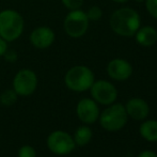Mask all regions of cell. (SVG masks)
<instances>
[{"label":"cell","mask_w":157,"mask_h":157,"mask_svg":"<svg viewBox=\"0 0 157 157\" xmlns=\"http://www.w3.org/2000/svg\"><path fill=\"white\" fill-rule=\"evenodd\" d=\"M110 27L112 31L123 37H132L141 26L140 15L132 8H121L110 16Z\"/></svg>","instance_id":"cell-1"},{"label":"cell","mask_w":157,"mask_h":157,"mask_svg":"<svg viewBox=\"0 0 157 157\" xmlns=\"http://www.w3.org/2000/svg\"><path fill=\"white\" fill-rule=\"evenodd\" d=\"M25 21L17 11L6 9L0 12V37L6 42H14L24 32Z\"/></svg>","instance_id":"cell-2"},{"label":"cell","mask_w":157,"mask_h":157,"mask_svg":"<svg viewBox=\"0 0 157 157\" xmlns=\"http://www.w3.org/2000/svg\"><path fill=\"white\" fill-rule=\"evenodd\" d=\"M95 81L94 74L90 67L86 65H75L66 72L64 83L74 92H85L90 90Z\"/></svg>","instance_id":"cell-3"},{"label":"cell","mask_w":157,"mask_h":157,"mask_svg":"<svg viewBox=\"0 0 157 157\" xmlns=\"http://www.w3.org/2000/svg\"><path fill=\"white\" fill-rule=\"evenodd\" d=\"M127 112L125 106L120 103L111 104L99 114V124L108 132H117L122 129L127 123Z\"/></svg>","instance_id":"cell-4"},{"label":"cell","mask_w":157,"mask_h":157,"mask_svg":"<svg viewBox=\"0 0 157 157\" xmlns=\"http://www.w3.org/2000/svg\"><path fill=\"white\" fill-rule=\"evenodd\" d=\"M90 21L85 11L71 10L64 18V31L70 37L79 39L82 37L88 31Z\"/></svg>","instance_id":"cell-5"},{"label":"cell","mask_w":157,"mask_h":157,"mask_svg":"<svg viewBox=\"0 0 157 157\" xmlns=\"http://www.w3.org/2000/svg\"><path fill=\"white\" fill-rule=\"evenodd\" d=\"M47 147L56 155H68L76 147L73 137L64 130H55L47 137Z\"/></svg>","instance_id":"cell-6"},{"label":"cell","mask_w":157,"mask_h":157,"mask_svg":"<svg viewBox=\"0 0 157 157\" xmlns=\"http://www.w3.org/2000/svg\"><path fill=\"white\" fill-rule=\"evenodd\" d=\"M37 88V76L30 68H21L13 79V90L18 96H29Z\"/></svg>","instance_id":"cell-7"},{"label":"cell","mask_w":157,"mask_h":157,"mask_svg":"<svg viewBox=\"0 0 157 157\" xmlns=\"http://www.w3.org/2000/svg\"><path fill=\"white\" fill-rule=\"evenodd\" d=\"M91 96L96 103L101 105H111L118 97V90L113 83L108 80H96L90 88Z\"/></svg>","instance_id":"cell-8"},{"label":"cell","mask_w":157,"mask_h":157,"mask_svg":"<svg viewBox=\"0 0 157 157\" xmlns=\"http://www.w3.org/2000/svg\"><path fill=\"white\" fill-rule=\"evenodd\" d=\"M78 119L85 124H92L98 120L99 109L93 98H82L78 101L76 107Z\"/></svg>","instance_id":"cell-9"},{"label":"cell","mask_w":157,"mask_h":157,"mask_svg":"<svg viewBox=\"0 0 157 157\" xmlns=\"http://www.w3.org/2000/svg\"><path fill=\"white\" fill-rule=\"evenodd\" d=\"M29 40L33 47L37 49H46L54 44L56 40V34L52 28L47 26H40L32 30Z\"/></svg>","instance_id":"cell-10"},{"label":"cell","mask_w":157,"mask_h":157,"mask_svg":"<svg viewBox=\"0 0 157 157\" xmlns=\"http://www.w3.org/2000/svg\"><path fill=\"white\" fill-rule=\"evenodd\" d=\"M132 66L127 60L116 58L109 61L107 65V73L111 79L116 81H125L132 75Z\"/></svg>","instance_id":"cell-11"},{"label":"cell","mask_w":157,"mask_h":157,"mask_svg":"<svg viewBox=\"0 0 157 157\" xmlns=\"http://www.w3.org/2000/svg\"><path fill=\"white\" fill-rule=\"evenodd\" d=\"M125 110L127 112V116L132 118L134 120L141 121L147 118L150 113L149 104L144 99L140 97H134L127 101L125 106Z\"/></svg>","instance_id":"cell-12"},{"label":"cell","mask_w":157,"mask_h":157,"mask_svg":"<svg viewBox=\"0 0 157 157\" xmlns=\"http://www.w3.org/2000/svg\"><path fill=\"white\" fill-rule=\"evenodd\" d=\"M134 36L142 47H152L157 43V30L152 26H140Z\"/></svg>","instance_id":"cell-13"},{"label":"cell","mask_w":157,"mask_h":157,"mask_svg":"<svg viewBox=\"0 0 157 157\" xmlns=\"http://www.w3.org/2000/svg\"><path fill=\"white\" fill-rule=\"evenodd\" d=\"M141 137L143 139L151 142L157 141V121L156 120H147L143 122L139 128Z\"/></svg>","instance_id":"cell-14"},{"label":"cell","mask_w":157,"mask_h":157,"mask_svg":"<svg viewBox=\"0 0 157 157\" xmlns=\"http://www.w3.org/2000/svg\"><path fill=\"white\" fill-rule=\"evenodd\" d=\"M74 139L76 145L79 147H83V145H87L90 142V140L92 139V130L89 126H80L76 129L74 134Z\"/></svg>","instance_id":"cell-15"},{"label":"cell","mask_w":157,"mask_h":157,"mask_svg":"<svg viewBox=\"0 0 157 157\" xmlns=\"http://www.w3.org/2000/svg\"><path fill=\"white\" fill-rule=\"evenodd\" d=\"M18 95L13 89H6L0 94V104L4 107H10L17 101Z\"/></svg>","instance_id":"cell-16"},{"label":"cell","mask_w":157,"mask_h":157,"mask_svg":"<svg viewBox=\"0 0 157 157\" xmlns=\"http://www.w3.org/2000/svg\"><path fill=\"white\" fill-rule=\"evenodd\" d=\"M86 14H87V16L90 21H97L103 17V10H101L99 6H91V8L88 9Z\"/></svg>","instance_id":"cell-17"},{"label":"cell","mask_w":157,"mask_h":157,"mask_svg":"<svg viewBox=\"0 0 157 157\" xmlns=\"http://www.w3.org/2000/svg\"><path fill=\"white\" fill-rule=\"evenodd\" d=\"M18 157H36V152L31 145H23L18 150Z\"/></svg>","instance_id":"cell-18"},{"label":"cell","mask_w":157,"mask_h":157,"mask_svg":"<svg viewBox=\"0 0 157 157\" xmlns=\"http://www.w3.org/2000/svg\"><path fill=\"white\" fill-rule=\"evenodd\" d=\"M145 9L153 18L157 19V0H144Z\"/></svg>","instance_id":"cell-19"},{"label":"cell","mask_w":157,"mask_h":157,"mask_svg":"<svg viewBox=\"0 0 157 157\" xmlns=\"http://www.w3.org/2000/svg\"><path fill=\"white\" fill-rule=\"evenodd\" d=\"M62 4L68 10H78L82 6L83 0H61Z\"/></svg>","instance_id":"cell-20"},{"label":"cell","mask_w":157,"mask_h":157,"mask_svg":"<svg viewBox=\"0 0 157 157\" xmlns=\"http://www.w3.org/2000/svg\"><path fill=\"white\" fill-rule=\"evenodd\" d=\"M2 57H4V59H6L8 62H15V61L17 60V58H18V55L16 54V52H15L14 49H6V52H4V55Z\"/></svg>","instance_id":"cell-21"},{"label":"cell","mask_w":157,"mask_h":157,"mask_svg":"<svg viewBox=\"0 0 157 157\" xmlns=\"http://www.w3.org/2000/svg\"><path fill=\"white\" fill-rule=\"evenodd\" d=\"M8 42L4 41L2 37H0V57H2L4 55V52L8 49Z\"/></svg>","instance_id":"cell-22"},{"label":"cell","mask_w":157,"mask_h":157,"mask_svg":"<svg viewBox=\"0 0 157 157\" xmlns=\"http://www.w3.org/2000/svg\"><path fill=\"white\" fill-rule=\"evenodd\" d=\"M138 157H157V154L153 151H150V150H145L142 151L138 155Z\"/></svg>","instance_id":"cell-23"},{"label":"cell","mask_w":157,"mask_h":157,"mask_svg":"<svg viewBox=\"0 0 157 157\" xmlns=\"http://www.w3.org/2000/svg\"><path fill=\"white\" fill-rule=\"evenodd\" d=\"M112 1L117 2V3H125V2L129 1V0H112Z\"/></svg>","instance_id":"cell-24"},{"label":"cell","mask_w":157,"mask_h":157,"mask_svg":"<svg viewBox=\"0 0 157 157\" xmlns=\"http://www.w3.org/2000/svg\"><path fill=\"white\" fill-rule=\"evenodd\" d=\"M136 2H138V3H140V2H144V0H135Z\"/></svg>","instance_id":"cell-25"}]
</instances>
